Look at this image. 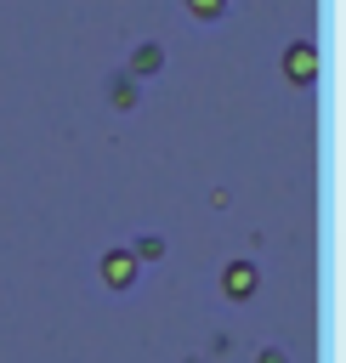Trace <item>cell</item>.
Returning a JSON list of instances; mask_svg holds the SVG:
<instances>
[{"label": "cell", "instance_id": "cell-2", "mask_svg": "<svg viewBox=\"0 0 346 363\" xmlns=\"http://www.w3.org/2000/svg\"><path fill=\"white\" fill-rule=\"evenodd\" d=\"M318 68H323V62H318V45H312V40H289V45H284V79H289V85H312Z\"/></svg>", "mask_w": 346, "mask_h": 363}, {"label": "cell", "instance_id": "cell-4", "mask_svg": "<svg viewBox=\"0 0 346 363\" xmlns=\"http://www.w3.org/2000/svg\"><path fill=\"white\" fill-rule=\"evenodd\" d=\"M159 68H164V45H159V40H136L130 57H125V74H130V79H153Z\"/></svg>", "mask_w": 346, "mask_h": 363}, {"label": "cell", "instance_id": "cell-3", "mask_svg": "<svg viewBox=\"0 0 346 363\" xmlns=\"http://www.w3.org/2000/svg\"><path fill=\"white\" fill-rule=\"evenodd\" d=\"M255 289H261V267H255L250 255H238V261L221 267V295H227V301H250Z\"/></svg>", "mask_w": 346, "mask_h": 363}, {"label": "cell", "instance_id": "cell-6", "mask_svg": "<svg viewBox=\"0 0 346 363\" xmlns=\"http://www.w3.org/2000/svg\"><path fill=\"white\" fill-rule=\"evenodd\" d=\"M130 255H136V261H164V238H159V233H136Z\"/></svg>", "mask_w": 346, "mask_h": 363}, {"label": "cell", "instance_id": "cell-7", "mask_svg": "<svg viewBox=\"0 0 346 363\" xmlns=\"http://www.w3.org/2000/svg\"><path fill=\"white\" fill-rule=\"evenodd\" d=\"M187 6V17H199V23H216V17H227V0H182Z\"/></svg>", "mask_w": 346, "mask_h": 363}, {"label": "cell", "instance_id": "cell-5", "mask_svg": "<svg viewBox=\"0 0 346 363\" xmlns=\"http://www.w3.org/2000/svg\"><path fill=\"white\" fill-rule=\"evenodd\" d=\"M108 102H113V108H125V113H130V108H136V102H142V85H136V79H130V74H125V68H113V74H108Z\"/></svg>", "mask_w": 346, "mask_h": 363}, {"label": "cell", "instance_id": "cell-1", "mask_svg": "<svg viewBox=\"0 0 346 363\" xmlns=\"http://www.w3.org/2000/svg\"><path fill=\"white\" fill-rule=\"evenodd\" d=\"M96 272H102V284H108V289H130V284H136V272H142V261L130 255V244H113V250H102Z\"/></svg>", "mask_w": 346, "mask_h": 363}, {"label": "cell", "instance_id": "cell-8", "mask_svg": "<svg viewBox=\"0 0 346 363\" xmlns=\"http://www.w3.org/2000/svg\"><path fill=\"white\" fill-rule=\"evenodd\" d=\"M255 363H289V352H284V346H261V352H255Z\"/></svg>", "mask_w": 346, "mask_h": 363}]
</instances>
